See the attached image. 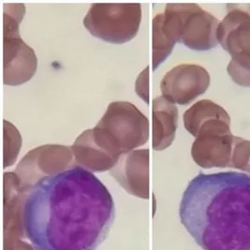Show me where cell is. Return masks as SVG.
Segmentation results:
<instances>
[{
	"instance_id": "cell-17",
	"label": "cell",
	"mask_w": 250,
	"mask_h": 250,
	"mask_svg": "<svg viewBox=\"0 0 250 250\" xmlns=\"http://www.w3.org/2000/svg\"><path fill=\"white\" fill-rule=\"evenodd\" d=\"M230 168L246 171L250 174V140L234 137Z\"/></svg>"
},
{
	"instance_id": "cell-4",
	"label": "cell",
	"mask_w": 250,
	"mask_h": 250,
	"mask_svg": "<svg viewBox=\"0 0 250 250\" xmlns=\"http://www.w3.org/2000/svg\"><path fill=\"white\" fill-rule=\"evenodd\" d=\"M142 21L140 3H94L83 23L95 38L123 44L136 37Z\"/></svg>"
},
{
	"instance_id": "cell-14",
	"label": "cell",
	"mask_w": 250,
	"mask_h": 250,
	"mask_svg": "<svg viewBox=\"0 0 250 250\" xmlns=\"http://www.w3.org/2000/svg\"><path fill=\"white\" fill-rule=\"evenodd\" d=\"M152 147L155 151H162L171 146L175 139L178 109L162 96H157L152 103Z\"/></svg>"
},
{
	"instance_id": "cell-12",
	"label": "cell",
	"mask_w": 250,
	"mask_h": 250,
	"mask_svg": "<svg viewBox=\"0 0 250 250\" xmlns=\"http://www.w3.org/2000/svg\"><path fill=\"white\" fill-rule=\"evenodd\" d=\"M183 3H169L164 12L153 18V70L168 58L177 42H181Z\"/></svg>"
},
{
	"instance_id": "cell-10",
	"label": "cell",
	"mask_w": 250,
	"mask_h": 250,
	"mask_svg": "<svg viewBox=\"0 0 250 250\" xmlns=\"http://www.w3.org/2000/svg\"><path fill=\"white\" fill-rule=\"evenodd\" d=\"M220 21L195 3H183L181 42L194 51H208L218 45Z\"/></svg>"
},
{
	"instance_id": "cell-11",
	"label": "cell",
	"mask_w": 250,
	"mask_h": 250,
	"mask_svg": "<svg viewBox=\"0 0 250 250\" xmlns=\"http://www.w3.org/2000/svg\"><path fill=\"white\" fill-rule=\"evenodd\" d=\"M217 27V41L231 57L250 58V8L229 4Z\"/></svg>"
},
{
	"instance_id": "cell-8",
	"label": "cell",
	"mask_w": 250,
	"mask_h": 250,
	"mask_svg": "<svg viewBox=\"0 0 250 250\" xmlns=\"http://www.w3.org/2000/svg\"><path fill=\"white\" fill-rule=\"evenodd\" d=\"M210 82V74L203 66L181 64L170 69L161 80V96L173 104L188 105L205 94Z\"/></svg>"
},
{
	"instance_id": "cell-5",
	"label": "cell",
	"mask_w": 250,
	"mask_h": 250,
	"mask_svg": "<svg viewBox=\"0 0 250 250\" xmlns=\"http://www.w3.org/2000/svg\"><path fill=\"white\" fill-rule=\"evenodd\" d=\"M95 126L121 155L145 146L149 138L147 117L127 102L110 103Z\"/></svg>"
},
{
	"instance_id": "cell-19",
	"label": "cell",
	"mask_w": 250,
	"mask_h": 250,
	"mask_svg": "<svg viewBox=\"0 0 250 250\" xmlns=\"http://www.w3.org/2000/svg\"><path fill=\"white\" fill-rule=\"evenodd\" d=\"M135 92L146 103H149V67L142 70L135 82Z\"/></svg>"
},
{
	"instance_id": "cell-6",
	"label": "cell",
	"mask_w": 250,
	"mask_h": 250,
	"mask_svg": "<svg viewBox=\"0 0 250 250\" xmlns=\"http://www.w3.org/2000/svg\"><path fill=\"white\" fill-rule=\"evenodd\" d=\"M79 167L71 147L61 145H44L27 152L14 173L21 191H29L36 184L71 168Z\"/></svg>"
},
{
	"instance_id": "cell-9",
	"label": "cell",
	"mask_w": 250,
	"mask_h": 250,
	"mask_svg": "<svg viewBox=\"0 0 250 250\" xmlns=\"http://www.w3.org/2000/svg\"><path fill=\"white\" fill-rule=\"evenodd\" d=\"M70 147L77 165L92 172L110 171L121 156L97 127L82 132Z\"/></svg>"
},
{
	"instance_id": "cell-18",
	"label": "cell",
	"mask_w": 250,
	"mask_h": 250,
	"mask_svg": "<svg viewBox=\"0 0 250 250\" xmlns=\"http://www.w3.org/2000/svg\"><path fill=\"white\" fill-rule=\"evenodd\" d=\"M227 72L236 84L250 87V58L231 57Z\"/></svg>"
},
{
	"instance_id": "cell-16",
	"label": "cell",
	"mask_w": 250,
	"mask_h": 250,
	"mask_svg": "<svg viewBox=\"0 0 250 250\" xmlns=\"http://www.w3.org/2000/svg\"><path fill=\"white\" fill-rule=\"evenodd\" d=\"M4 151H3V167H11L12 166L18 155L20 153V149L22 146V137L20 132L16 128L15 125H12L11 122L4 120Z\"/></svg>"
},
{
	"instance_id": "cell-2",
	"label": "cell",
	"mask_w": 250,
	"mask_h": 250,
	"mask_svg": "<svg viewBox=\"0 0 250 250\" xmlns=\"http://www.w3.org/2000/svg\"><path fill=\"white\" fill-rule=\"evenodd\" d=\"M183 226L204 250H250V176L200 172L179 207Z\"/></svg>"
},
{
	"instance_id": "cell-13",
	"label": "cell",
	"mask_w": 250,
	"mask_h": 250,
	"mask_svg": "<svg viewBox=\"0 0 250 250\" xmlns=\"http://www.w3.org/2000/svg\"><path fill=\"white\" fill-rule=\"evenodd\" d=\"M109 172L127 192L147 199L149 149H137L122 154Z\"/></svg>"
},
{
	"instance_id": "cell-3",
	"label": "cell",
	"mask_w": 250,
	"mask_h": 250,
	"mask_svg": "<svg viewBox=\"0 0 250 250\" xmlns=\"http://www.w3.org/2000/svg\"><path fill=\"white\" fill-rule=\"evenodd\" d=\"M25 13L24 4H5L3 12V83L20 85L32 79L38 68L34 50L19 32Z\"/></svg>"
},
{
	"instance_id": "cell-1",
	"label": "cell",
	"mask_w": 250,
	"mask_h": 250,
	"mask_svg": "<svg viewBox=\"0 0 250 250\" xmlns=\"http://www.w3.org/2000/svg\"><path fill=\"white\" fill-rule=\"evenodd\" d=\"M114 218L108 188L82 167L36 184L22 205L23 232L35 250H97Z\"/></svg>"
},
{
	"instance_id": "cell-15",
	"label": "cell",
	"mask_w": 250,
	"mask_h": 250,
	"mask_svg": "<svg viewBox=\"0 0 250 250\" xmlns=\"http://www.w3.org/2000/svg\"><path fill=\"white\" fill-rule=\"evenodd\" d=\"M216 118L230 120L227 111L210 100H202L195 103L185 112L183 116L186 130L193 137L197 136L200 126L204 123Z\"/></svg>"
},
{
	"instance_id": "cell-7",
	"label": "cell",
	"mask_w": 250,
	"mask_h": 250,
	"mask_svg": "<svg viewBox=\"0 0 250 250\" xmlns=\"http://www.w3.org/2000/svg\"><path fill=\"white\" fill-rule=\"evenodd\" d=\"M234 137L230 120L216 118L205 122L200 126L191 147L194 162L204 169L230 168Z\"/></svg>"
}]
</instances>
